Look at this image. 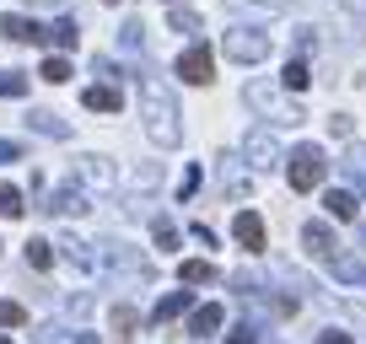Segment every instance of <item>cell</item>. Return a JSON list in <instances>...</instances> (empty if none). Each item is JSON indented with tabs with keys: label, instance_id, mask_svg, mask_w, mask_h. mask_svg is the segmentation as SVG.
<instances>
[{
	"label": "cell",
	"instance_id": "cell-1",
	"mask_svg": "<svg viewBox=\"0 0 366 344\" xmlns=\"http://www.w3.org/2000/svg\"><path fill=\"white\" fill-rule=\"evenodd\" d=\"M140 113H146V135L157 140V146H178V140H183L178 103H172V92L162 86L157 76H146V81H140Z\"/></svg>",
	"mask_w": 366,
	"mask_h": 344
},
{
	"label": "cell",
	"instance_id": "cell-2",
	"mask_svg": "<svg viewBox=\"0 0 366 344\" xmlns=\"http://www.w3.org/2000/svg\"><path fill=\"white\" fill-rule=\"evenodd\" d=\"M323 172H329V161H323L318 146H297L291 151V188H297V194H312V188L323 183Z\"/></svg>",
	"mask_w": 366,
	"mask_h": 344
},
{
	"label": "cell",
	"instance_id": "cell-3",
	"mask_svg": "<svg viewBox=\"0 0 366 344\" xmlns=\"http://www.w3.org/2000/svg\"><path fill=\"white\" fill-rule=\"evenodd\" d=\"M221 49H227V59H237V65H259V59H269V33L232 27V33L221 38Z\"/></svg>",
	"mask_w": 366,
	"mask_h": 344
},
{
	"label": "cell",
	"instance_id": "cell-4",
	"mask_svg": "<svg viewBox=\"0 0 366 344\" xmlns=\"http://www.w3.org/2000/svg\"><path fill=\"white\" fill-rule=\"evenodd\" d=\"M178 76L189 81V86H210V81H216V54H210L205 44H189L178 54Z\"/></svg>",
	"mask_w": 366,
	"mask_h": 344
},
{
	"label": "cell",
	"instance_id": "cell-5",
	"mask_svg": "<svg viewBox=\"0 0 366 344\" xmlns=\"http://www.w3.org/2000/svg\"><path fill=\"white\" fill-rule=\"evenodd\" d=\"M302 248H307L312 258H323V264H329L334 253H340V242H334V231L323 226V221H307V226H302Z\"/></svg>",
	"mask_w": 366,
	"mask_h": 344
},
{
	"label": "cell",
	"instance_id": "cell-6",
	"mask_svg": "<svg viewBox=\"0 0 366 344\" xmlns=\"http://www.w3.org/2000/svg\"><path fill=\"white\" fill-rule=\"evenodd\" d=\"M232 237H237L248 253H264V221H259V210H237V221H232Z\"/></svg>",
	"mask_w": 366,
	"mask_h": 344
},
{
	"label": "cell",
	"instance_id": "cell-7",
	"mask_svg": "<svg viewBox=\"0 0 366 344\" xmlns=\"http://www.w3.org/2000/svg\"><path fill=\"white\" fill-rule=\"evenodd\" d=\"M242 151H248V161H253V167H274V161H280V140H274L269 129H253Z\"/></svg>",
	"mask_w": 366,
	"mask_h": 344
},
{
	"label": "cell",
	"instance_id": "cell-8",
	"mask_svg": "<svg viewBox=\"0 0 366 344\" xmlns=\"http://www.w3.org/2000/svg\"><path fill=\"white\" fill-rule=\"evenodd\" d=\"M76 178H81L86 188H114V167H108L103 156H81V161H76Z\"/></svg>",
	"mask_w": 366,
	"mask_h": 344
},
{
	"label": "cell",
	"instance_id": "cell-9",
	"mask_svg": "<svg viewBox=\"0 0 366 344\" xmlns=\"http://www.w3.org/2000/svg\"><path fill=\"white\" fill-rule=\"evenodd\" d=\"M0 33L11 38V44H49V33L38 22H27V16H0Z\"/></svg>",
	"mask_w": 366,
	"mask_h": 344
},
{
	"label": "cell",
	"instance_id": "cell-10",
	"mask_svg": "<svg viewBox=\"0 0 366 344\" xmlns=\"http://www.w3.org/2000/svg\"><path fill=\"white\" fill-rule=\"evenodd\" d=\"M81 103H86L92 113H119V108H124V92H119V86H86Z\"/></svg>",
	"mask_w": 366,
	"mask_h": 344
},
{
	"label": "cell",
	"instance_id": "cell-11",
	"mask_svg": "<svg viewBox=\"0 0 366 344\" xmlns=\"http://www.w3.org/2000/svg\"><path fill=\"white\" fill-rule=\"evenodd\" d=\"M248 103L264 108V113H274L280 124H302V108H280V103H274V92H264V86H248Z\"/></svg>",
	"mask_w": 366,
	"mask_h": 344
},
{
	"label": "cell",
	"instance_id": "cell-12",
	"mask_svg": "<svg viewBox=\"0 0 366 344\" xmlns=\"http://www.w3.org/2000/svg\"><path fill=\"white\" fill-rule=\"evenodd\" d=\"M27 129H38V135H49V140H65L70 135V124L59 113H49V108H33V113H27Z\"/></svg>",
	"mask_w": 366,
	"mask_h": 344
},
{
	"label": "cell",
	"instance_id": "cell-13",
	"mask_svg": "<svg viewBox=\"0 0 366 344\" xmlns=\"http://www.w3.org/2000/svg\"><path fill=\"white\" fill-rule=\"evenodd\" d=\"M221 323H227V312H221L216 301H205V307H194V318H189V333H194V339H205V333H216Z\"/></svg>",
	"mask_w": 366,
	"mask_h": 344
},
{
	"label": "cell",
	"instance_id": "cell-14",
	"mask_svg": "<svg viewBox=\"0 0 366 344\" xmlns=\"http://www.w3.org/2000/svg\"><path fill=\"white\" fill-rule=\"evenodd\" d=\"M189 307H194V296H189V290H172V296L157 301V312H151V318H157V323H172V318H183Z\"/></svg>",
	"mask_w": 366,
	"mask_h": 344
},
{
	"label": "cell",
	"instance_id": "cell-15",
	"mask_svg": "<svg viewBox=\"0 0 366 344\" xmlns=\"http://www.w3.org/2000/svg\"><path fill=\"white\" fill-rule=\"evenodd\" d=\"M178 280L183 285H210V280H216V264H210V258H183Z\"/></svg>",
	"mask_w": 366,
	"mask_h": 344
},
{
	"label": "cell",
	"instance_id": "cell-16",
	"mask_svg": "<svg viewBox=\"0 0 366 344\" xmlns=\"http://www.w3.org/2000/svg\"><path fill=\"white\" fill-rule=\"evenodd\" d=\"M49 210H54V216H86V194H81V188H59V194L49 199Z\"/></svg>",
	"mask_w": 366,
	"mask_h": 344
},
{
	"label": "cell",
	"instance_id": "cell-17",
	"mask_svg": "<svg viewBox=\"0 0 366 344\" xmlns=\"http://www.w3.org/2000/svg\"><path fill=\"white\" fill-rule=\"evenodd\" d=\"M135 328H140L135 307H124V301H119V307H114V344H129V339H135Z\"/></svg>",
	"mask_w": 366,
	"mask_h": 344
},
{
	"label": "cell",
	"instance_id": "cell-18",
	"mask_svg": "<svg viewBox=\"0 0 366 344\" xmlns=\"http://www.w3.org/2000/svg\"><path fill=\"white\" fill-rule=\"evenodd\" d=\"M323 210H329L334 221H355V194H345V188H329V194H323Z\"/></svg>",
	"mask_w": 366,
	"mask_h": 344
},
{
	"label": "cell",
	"instance_id": "cell-19",
	"mask_svg": "<svg viewBox=\"0 0 366 344\" xmlns=\"http://www.w3.org/2000/svg\"><path fill=\"white\" fill-rule=\"evenodd\" d=\"M329 269L345 280V285H366V264H355V258H345V253H334V258H329Z\"/></svg>",
	"mask_w": 366,
	"mask_h": 344
},
{
	"label": "cell",
	"instance_id": "cell-20",
	"mask_svg": "<svg viewBox=\"0 0 366 344\" xmlns=\"http://www.w3.org/2000/svg\"><path fill=\"white\" fill-rule=\"evenodd\" d=\"M49 264H54V242L33 237V242H27V269H49Z\"/></svg>",
	"mask_w": 366,
	"mask_h": 344
},
{
	"label": "cell",
	"instance_id": "cell-21",
	"mask_svg": "<svg viewBox=\"0 0 366 344\" xmlns=\"http://www.w3.org/2000/svg\"><path fill=\"white\" fill-rule=\"evenodd\" d=\"M44 33H49V44H59V49H76V22H70V16H59V22L54 27H44Z\"/></svg>",
	"mask_w": 366,
	"mask_h": 344
},
{
	"label": "cell",
	"instance_id": "cell-22",
	"mask_svg": "<svg viewBox=\"0 0 366 344\" xmlns=\"http://www.w3.org/2000/svg\"><path fill=\"white\" fill-rule=\"evenodd\" d=\"M38 76H44L49 86H59V81H70V59H65V54H49V59H44V70H38Z\"/></svg>",
	"mask_w": 366,
	"mask_h": 344
},
{
	"label": "cell",
	"instance_id": "cell-23",
	"mask_svg": "<svg viewBox=\"0 0 366 344\" xmlns=\"http://www.w3.org/2000/svg\"><path fill=\"white\" fill-rule=\"evenodd\" d=\"M22 188H11V183H0V216H6V221H16V216H22Z\"/></svg>",
	"mask_w": 366,
	"mask_h": 344
},
{
	"label": "cell",
	"instance_id": "cell-24",
	"mask_svg": "<svg viewBox=\"0 0 366 344\" xmlns=\"http://www.w3.org/2000/svg\"><path fill=\"white\" fill-rule=\"evenodd\" d=\"M280 81H286V92H307V81H312V76H307V59H291Z\"/></svg>",
	"mask_w": 366,
	"mask_h": 344
},
{
	"label": "cell",
	"instance_id": "cell-25",
	"mask_svg": "<svg viewBox=\"0 0 366 344\" xmlns=\"http://www.w3.org/2000/svg\"><path fill=\"white\" fill-rule=\"evenodd\" d=\"M59 253H65V258H70L76 269H92V264H97V258H92V248H86V242H76V237H70V242H59Z\"/></svg>",
	"mask_w": 366,
	"mask_h": 344
},
{
	"label": "cell",
	"instance_id": "cell-26",
	"mask_svg": "<svg viewBox=\"0 0 366 344\" xmlns=\"http://www.w3.org/2000/svg\"><path fill=\"white\" fill-rule=\"evenodd\" d=\"M0 97H27V76L22 70H0Z\"/></svg>",
	"mask_w": 366,
	"mask_h": 344
},
{
	"label": "cell",
	"instance_id": "cell-27",
	"mask_svg": "<svg viewBox=\"0 0 366 344\" xmlns=\"http://www.w3.org/2000/svg\"><path fill=\"white\" fill-rule=\"evenodd\" d=\"M22 323H27L22 301H0V328H22Z\"/></svg>",
	"mask_w": 366,
	"mask_h": 344
},
{
	"label": "cell",
	"instance_id": "cell-28",
	"mask_svg": "<svg viewBox=\"0 0 366 344\" xmlns=\"http://www.w3.org/2000/svg\"><path fill=\"white\" fill-rule=\"evenodd\" d=\"M151 237H157V248H162V253L178 248V226H172V221H157V226H151Z\"/></svg>",
	"mask_w": 366,
	"mask_h": 344
},
{
	"label": "cell",
	"instance_id": "cell-29",
	"mask_svg": "<svg viewBox=\"0 0 366 344\" xmlns=\"http://www.w3.org/2000/svg\"><path fill=\"white\" fill-rule=\"evenodd\" d=\"M167 27H172V33H199V16H194V11H183V6H178V11L167 16Z\"/></svg>",
	"mask_w": 366,
	"mask_h": 344
},
{
	"label": "cell",
	"instance_id": "cell-30",
	"mask_svg": "<svg viewBox=\"0 0 366 344\" xmlns=\"http://www.w3.org/2000/svg\"><path fill=\"white\" fill-rule=\"evenodd\" d=\"M119 44H124V49H140V44H146V27H140V22H124V38H119Z\"/></svg>",
	"mask_w": 366,
	"mask_h": 344
},
{
	"label": "cell",
	"instance_id": "cell-31",
	"mask_svg": "<svg viewBox=\"0 0 366 344\" xmlns=\"http://www.w3.org/2000/svg\"><path fill=\"white\" fill-rule=\"evenodd\" d=\"M227 344H259V333H253L248 323H242V328H232V339H227Z\"/></svg>",
	"mask_w": 366,
	"mask_h": 344
},
{
	"label": "cell",
	"instance_id": "cell-32",
	"mask_svg": "<svg viewBox=\"0 0 366 344\" xmlns=\"http://www.w3.org/2000/svg\"><path fill=\"white\" fill-rule=\"evenodd\" d=\"M0 161H22V146H16V140H0Z\"/></svg>",
	"mask_w": 366,
	"mask_h": 344
},
{
	"label": "cell",
	"instance_id": "cell-33",
	"mask_svg": "<svg viewBox=\"0 0 366 344\" xmlns=\"http://www.w3.org/2000/svg\"><path fill=\"white\" fill-rule=\"evenodd\" d=\"M157 178H162L157 167H135V183H140V188H151V183H157Z\"/></svg>",
	"mask_w": 366,
	"mask_h": 344
},
{
	"label": "cell",
	"instance_id": "cell-34",
	"mask_svg": "<svg viewBox=\"0 0 366 344\" xmlns=\"http://www.w3.org/2000/svg\"><path fill=\"white\" fill-rule=\"evenodd\" d=\"M318 344H355V339H350V333H334V328H329V333H323Z\"/></svg>",
	"mask_w": 366,
	"mask_h": 344
},
{
	"label": "cell",
	"instance_id": "cell-35",
	"mask_svg": "<svg viewBox=\"0 0 366 344\" xmlns=\"http://www.w3.org/2000/svg\"><path fill=\"white\" fill-rule=\"evenodd\" d=\"M0 344H11V339H6V333H0Z\"/></svg>",
	"mask_w": 366,
	"mask_h": 344
},
{
	"label": "cell",
	"instance_id": "cell-36",
	"mask_svg": "<svg viewBox=\"0 0 366 344\" xmlns=\"http://www.w3.org/2000/svg\"><path fill=\"white\" fill-rule=\"evenodd\" d=\"M361 242H366V226H361Z\"/></svg>",
	"mask_w": 366,
	"mask_h": 344
},
{
	"label": "cell",
	"instance_id": "cell-37",
	"mask_svg": "<svg viewBox=\"0 0 366 344\" xmlns=\"http://www.w3.org/2000/svg\"><path fill=\"white\" fill-rule=\"evenodd\" d=\"M108 6H119V0H108Z\"/></svg>",
	"mask_w": 366,
	"mask_h": 344
}]
</instances>
